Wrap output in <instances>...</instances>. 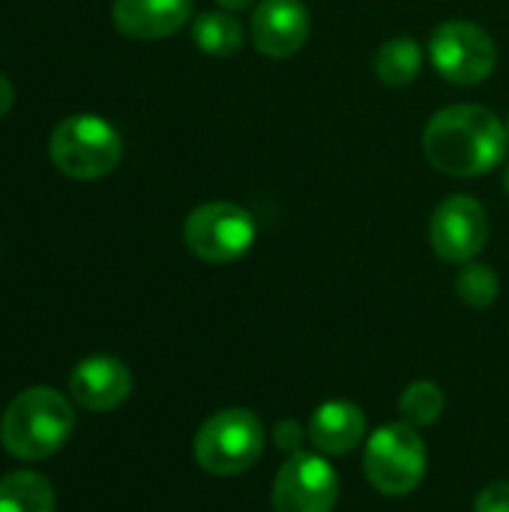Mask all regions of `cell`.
<instances>
[{
	"instance_id": "6da1fadb",
	"label": "cell",
	"mask_w": 509,
	"mask_h": 512,
	"mask_svg": "<svg viewBox=\"0 0 509 512\" xmlns=\"http://www.w3.org/2000/svg\"><path fill=\"white\" fill-rule=\"evenodd\" d=\"M509 138L501 117L483 105H447L423 129L429 165L450 177H480L507 156Z\"/></svg>"
},
{
	"instance_id": "7a4b0ae2",
	"label": "cell",
	"mask_w": 509,
	"mask_h": 512,
	"mask_svg": "<svg viewBox=\"0 0 509 512\" xmlns=\"http://www.w3.org/2000/svg\"><path fill=\"white\" fill-rule=\"evenodd\" d=\"M75 429V411L54 387H30L18 393L0 420V444L18 462L54 456Z\"/></svg>"
},
{
	"instance_id": "3957f363",
	"label": "cell",
	"mask_w": 509,
	"mask_h": 512,
	"mask_svg": "<svg viewBox=\"0 0 509 512\" xmlns=\"http://www.w3.org/2000/svg\"><path fill=\"white\" fill-rule=\"evenodd\" d=\"M48 153L60 174L72 180H99L120 165L123 138L99 114H72L54 126Z\"/></svg>"
},
{
	"instance_id": "277c9868",
	"label": "cell",
	"mask_w": 509,
	"mask_h": 512,
	"mask_svg": "<svg viewBox=\"0 0 509 512\" xmlns=\"http://www.w3.org/2000/svg\"><path fill=\"white\" fill-rule=\"evenodd\" d=\"M264 423L249 408H228L207 417L195 435V462L213 477L249 471L264 453Z\"/></svg>"
},
{
	"instance_id": "5b68a950",
	"label": "cell",
	"mask_w": 509,
	"mask_h": 512,
	"mask_svg": "<svg viewBox=\"0 0 509 512\" xmlns=\"http://www.w3.org/2000/svg\"><path fill=\"white\" fill-rule=\"evenodd\" d=\"M255 240L252 213L234 201H207L183 222V243L204 264H234L252 252Z\"/></svg>"
},
{
	"instance_id": "8992f818",
	"label": "cell",
	"mask_w": 509,
	"mask_h": 512,
	"mask_svg": "<svg viewBox=\"0 0 509 512\" xmlns=\"http://www.w3.org/2000/svg\"><path fill=\"white\" fill-rule=\"evenodd\" d=\"M363 468L369 483L390 498L411 495L426 474V444L411 423H390L381 426L363 456Z\"/></svg>"
},
{
	"instance_id": "52a82bcc",
	"label": "cell",
	"mask_w": 509,
	"mask_h": 512,
	"mask_svg": "<svg viewBox=\"0 0 509 512\" xmlns=\"http://www.w3.org/2000/svg\"><path fill=\"white\" fill-rule=\"evenodd\" d=\"M429 57L441 78L459 87H474L495 72V39L474 21H444L429 39Z\"/></svg>"
},
{
	"instance_id": "ba28073f",
	"label": "cell",
	"mask_w": 509,
	"mask_h": 512,
	"mask_svg": "<svg viewBox=\"0 0 509 512\" xmlns=\"http://www.w3.org/2000/svg\"><path fill=\"white\" fill-rule=\"evenodd\" d=\"M339 477L321 453H291L273 483L276 512H333Z\"/></svg>"
},
{
	"instance_id": "9c48e42d",
	"label": "cell",
	"mask_w": 509,
	"mask_h": 512,
	"mask_svg": "<svg viewBox=\"0 0 509 512\" xmlns=\"http://www.w3.org/2000/svg\"><path fill=\"white\" fill-rule=\"evenodd\" d=\"M489 240V213L471 195L444 198L429 219V243L447 264L474 261Z\"/></svg>"
},
{
	"instance_id": "30bf717a",
	"label": "cell",
	"mask_w": 509,
	"mask_h": 512,
	"mask_svg": "<svg viewBox=\"0 0 509 512\" xmlns=\"http://www.w3.org/2000/svg\"><path fill=\"white\" fill-rule=\"evenodd\" d=\"M312 30V15L300 0H261L252 12V45L276 60L294 57Z\"/></svg>"
},
{
	"instance_id": "8fae6325",
	"label": "cell",
	"mask_w": 509,
	"mask_h": 512,
	"mask_svg": "<svg viewBox=\"0 0 509 512\" xmlns=\"http://www.w3.org/2000/svg\"><path fill=\"white\" fill-rule=\"evenodd\" d=\"M132 393V372L123 360L96 354L81 360L69 375V396L93 414L120 408Z\"/></svg>"
},
{
	"instance_id": "7c38bea8",
	"label": "cell",
	"mask_w": 509,
	"mask_h": 512,
	"mask_svg": "<svg viewBox=\"0 0 509 512\" xmlns=\"http://www.w3.org/2000/svg\"><path fill=\"white\" fill-rule=\"evenodd\" d=\"M111 18L129 39H165L192 21V0H114Z\"/></svg>"
},
{
	"instance_id": "4fadbf2b",
	"label": "cell",
	"mask_w": 509,
	"mask_h": 512,
	"mask_svg": "<svg viewBox=\"0 0 509 512\" xmlns=\"http://www.w3.org/2000/svg\"><path fill=\"white\" fill-rule=\"evenodd\" d=\"M366 435V414L351 402H324L309 420V438L321 456H348Z\"/></svg>"
},
{
	"instance_id": "5bb4252c",
	"label": "cell",
	"mask_w": 509,
	"mask_h": 512,
	"mask_svg": "<svg viewBox=\"0 0 509 512\" xmlns=\"http://www.w3.org/2000/svg\"><path fill=\"white\" fill-rule=\"evenodd\" d=\"M423 72V48L411 36H396L378 45L375 75L387 87H408Z\"/></svg>"
},
{
	"instance_id": "9a60e30c",
	"label": "cell",
	"mask_w": 509,
	"mask_h": 512,
	"mask_svg": "<svg viewBox=\"0 0 509 512\" xmlns=\"http://www.w3.org/2000/svg\"><path fill=\"white\" fill-rule=\"evenodd\" d=\"M192 42L210 57H231L243 48L246 30L234 18V12H225V9L201 12L192 21Z\"/></svg>"
},
{
	"instance_id": "2e32d148",
	"label": "cell",
	"mask_w": 509,
	"mask_h": 512,
	"mask_svg": "<svg viewBox=\"0 0 509 512\" xmlns=\"http://www.w3.org/2000/svg\"><path fill=\"white\" fill-rule=\"evenodd\" d=\"M0 512H54V489L36 471H12L0 480Z\"/></svg>"
},
{
	"instance_id": "e0dca14e",
	"label": "cell",
	"mask_w": 509,
	"mask_h": 512,
	"mask_svg": "<svg viewBox=\"0 0 509 512\" xmlns=\"http://www.w3.org/2000/svg\"><path fill=\"white\" fill-rule=\"evenodd\" d=\"M399 414L414 429L438 423L444 414V390L432 381H414L399 399Z\"/></svg>"
},
{
	"instance_id": "ac0fdd59",
	"label": "cell",
	"mask_w": 509,
	"mask_h": 512,
	"mask_svg": "<svg viewBox=\"0 0 509 512\" xmlns=\"http://www.w3.org/2000/svg\"><path fill=\"white\" fill-rule=\"evenodd\" d=\"M498 291H501V279L489 264L468 261L456 276V294L471 309H489L498 300Z\"/></svg>"
},
{
	"instance_id": "d6986e66",
	"label": "cell",
	"mask_w": 509,
	"mask_h": 512,
	"mask_svg": "<svg viewBox=\"0 0 509 512\" xmlns=\"http://www.w3.org/2000/svg\"><path fill=\"white\" fill-rule=\"evenodd\" d=\"M474 512H509V480L486 486L474 501Z\"/></svg>"
},
{
	"instance_id": "ffe728a7",
	"label": "cell",
	"mask_w": 509,
	"mask_h": 512,
	"mask_svg": "<svg viewBox=\"0 0 509 512\" xmlns=\"http://www.w3.org/2000/svg\"><path fill=\"white\" fill-rule=\"evenodd\" d=\"M273 441H276L279 450H285V453L291 456V453H300V450H303L306 432H303V426H300L297 420H282V423H276V429H273Z\"/></svg>"
},
{
	"instance_id": "44dd1931",
	"label": "cell",
	"mask_w": 509,
	"mask_h": 512,
	"mask_svg": "<svg viewBox=\"0 0 509 512\" xmlns=\"http://www.w3.org/2000/svg\"><path fill=\"white\" fill-rule=\"evenodd\" d=\"M12 102H15V87L6 75H0V117L12 111Z\"/></svg>"
},
{
	"instance_id": "7402d4cb",
	"label": "cell",
	"mask_w": 509,
	"mask_h": 512,
	"mask_svg": "<svg viewBox=\"0 0 509 512\" xmlns=\"http://www.w3.org/2000/svg\"><path fill=\"white\" fill-rule=\"evenodd\" d=\"M219 3V9H225V12H243V9H249L255 0H216Z\"/></svg>"
},
{
	"instance_id": "603a6c76",
	"label": "cell",
	"mask_w": 509,
	"mask_h": 512,
	"mask_svg": "<svg viewBox=\"0 0 509 512\" xmlns=\"http://www.w3.org/2000/svg\"><path fill=\"white\" fill-rule=\"evenodd\" d=\"M504 189H507V195H509V162H507V168H504Z\"/></svg>"
},
{
	"instance_id": "cb8c5ba5",
	"label": "cell",
	"mask_w": 509,
	"mask_h": 512,
	"mask_svg": "<svg viewBox=\"0 0 509 512\" xmlns=\"http://www.w3.org/2000/svg\"><path fill=\"white\" fill-rule=\"evenodd\" d=\"M507 138H509V123H507Z\"/></svg>"
}]
</instances>
